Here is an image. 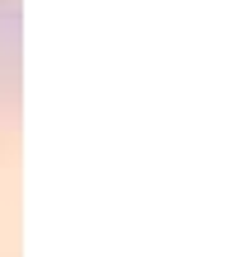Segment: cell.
Listing matches in <instances>:
<instances>
[{
	"mask_svg": "<svg viewBox=\"0 0 247 257\" xmlns=\"http://www.w3.org/2000/svg\"><path fill=\"white\" fill-rule=\"evenodd\" d=\"M14 159H19V0H0V257H14Z\"/></svg>",
	"mask_w": 247,
	"mask_h": 257,
	"instance_id": "1",
	"label": "cell"
}]
</instances>
